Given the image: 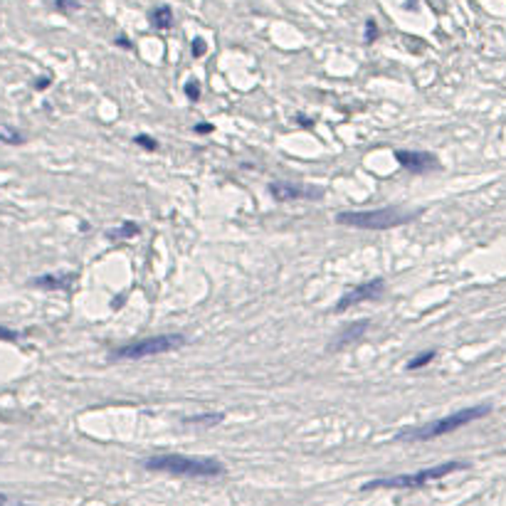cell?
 Returning a JSON list of instances; mask_svg holds the SVG:
<instances>
[{"label":"cell","mask_w":506,"mask_h":506,"mask_svg":"<svg viewBox=\"0 0 506 506\" xmlns=\"http://www.w3.org/2000/svg\"><path fill=\"white\" fill-rule=\"evenodd\" d=\"M489 413H492V405H487V403L474 405V408H464V410H457V413L445 415V418H440V420H433V423H425V425H420V428L400 430V433L395 435V440H398V442H428V440L457 433L459 428L474 423V420L487 418Z\"/></svg>","instance_id":"6da1fadb"},{"label":"cell","mask_w":506,"mask_h":506,"mask_svg":"<svg viewBox=\"0 0 506 506\" xmlns=\"http://www.w3.org/2000/svg\"><path fill=\"white\" fill-rule=\"evenodd\" d=\"M148 472L175 474V477L210 479L225 474V464L213 457H185V454H156L143 462Z\"/></svg>","instance_id":"7a4b0ae2"},{"label":"cell","mask_w":506,"mask_h":506,"mask_svg":"<svg viewBox=\"0 0 506 506\" xmlns=\"http://www.w3.org/2000/svg\"><path fill=\"white\" fill-rule=\"evenodd\" d=\"M418 218V213H408L400 208H378V210H358V213H339L336 223L353 230H393L408 225Z\"/></svg>","instance_id":"3957f363"},{"label":"cell","mask_w":506,"mask_h":506,"mask_svg":"<svg viewBox=\"0 0 506 506\" xmlns=\"http://www.w3.org/2000/svg\"><path fill=\"white\" fill-rule=\"evenodd\" d=\"M467 462H445L437 464V467H428L420 469V472L413 474H398V477H383V479H373V482L363 484V492H370V489H420L425 484H433L437 479L447 477L452 472H459V469H467Z\"/></svg>","instance_id":"277c9868"},{"label":"cell","mask_w":506,"mask_h":506,"mask_svg":"<svg viewBox=\"0 0 506 506\" xmlns=\"http://www.w3.org/2000/svg\"><path fill=\"white\" fill-rule=\"evenodd\" d=\"M180 346H185V336H180V334H161V336L119 346V348L112 351L109 360H141V358H151V355L168 353V351H175L180 348Z\"/></svg>","instance_id":"5b68a950"},{"label":"cell","mask_w":506,"mask_h":506,"mask_svg":"<svg viewBox=\"0 0 506 506\" xmlns=\"http://www.w3.org/2000/svg\"><path fill=\"white\" fill-rule=\"evenodd\" d=\"M385 292V282L383 279H373V282H365V284H358V287L348 289V292L343 294V297L339 299L336 304V312L343 314L348 312V309L358 307V304L363 302H373V299H380Z\"/></svg>","instance_id":"8992f818"},{"label":"cell","mask_w":506,"mask_h":506,"mask_svg":"<svg viewBox=\"0 0 506 506\" xmlns=\"http://www.w3.org/2000/svg\"><path fill=\"white\" fill-rule=\"evenodd\" d=\"M395 161L413 175H425L440 168V161L435 158V153L428 151H395Z\"/></svg>","instance_id":"52a82bcc"},{"label":"cell","mask_w":506,"mask_h":506,"mask_svg":"<svg viewBox=\"0 0 506 506\" xmlns=\"http://www.w3.org/2000/svg\"><path fill=\"white\" fill-rule=\"evenodd\" d=\"M269 193L274 200H319L324 195L322 188H309V185H294V183H269Z\"/></svg>","instance_id":"ba28073f"},{"label":"cell","mask_w":506,"mask_h":506,"mask_svg":"<svg viewBox=\"0 0 506 506\" xmlns=\"http://www.w3.org/2000/svg\"><path fill=\"white\" fill-rule=\"evenodd\" d=\"M368 326H370V322L368 319H360V322H353V324H348L346 329H341V334L336 339L329 343V351H334V353H339V351H346V348H351V346L355 343V341H360L363 339V334L368 331Z\"/></svg>","instance_id":"9c48e42d"},{"label":"cell","mask_w":506,"mask_h":506,"mask_svg":"<svg viewBox=\"0 0 506 506\" xmlns=\"http://www.w3.org/2000/svg\"><path fill=\"white\" fill-rule=\"evenodd\" d=\"M69 282H72V274H42V277L30 279V284L40 289H67Z\"/></svg>","instance_id":"30bf717a"},{"label":"cell","mask_w":506,"mask_h":506,"mask_svg":"<svg viewBox=\"0 0 506 506\" xmlns=\"http://www.w3.org/2000/svg\"><path fill=\"white\" fill-rule=\"evenodd\" d=\"M148 23L156 30H170L173 28V10L168 5H156L148 10Z\"/></svg>","instance_id":"8fae6325"},{"label":"cell","mask_w":506,"mask_h":506,"mask_svg":"<svg viewBox=\"0 0 506 506\" xmlns=\"http://www.w3.org/2000/svg\"><path fill=\"white\" fill-rule=\"evenodd\" d=\"M0 141L8 143V146H23L25 134L18 131L15 126H5V124H0Z\"/></svg>","instance_id":"7c38bea8"},{"label":"cell","mask_w":506,"mask_h":506,"mask_svg":"<svg viewBox=\"0 0 506 506\" xmlns=\"http://www.w3.org/2000/svg\"><path fill=\"white\" fill-rule=\"evenodd\" d=\"M223 420V415H215V413H205V415H188L183 418L185 425H195V428H210V425H218Z\"/></svg>","instance_id":"4fadbf2b"},{"label":"cell","mask_w":506,"mask_h":506,"mask_svg":"<svg viewBox=\"0 0 506 506\" xmlns=\"http://www.w3.org/2000/svg\"><path fill=\"white\" fill-rule=\"evenodd\" d=\"M435 355H437V351H423V353H420V355H415V358H410L405 368H408V370H420V368H425V365H428V363H433Z\"/></svg>","instance_id":"5bb4252c"},{"label":"cell","mask_w":506,"mask_h":506,"mask_svg":"<svg viewBox=\"0 0 506 506\" xmlns=\"http://www.w3.org/2000/svg\"><path fill=\"white\" fill-rule=\"evenodd\" d=\"M134 235H139L136 223H124L119 230H109V237L112 240H129V237H134Z\"/></svg>","instance_id":"9a60e30c"},{"label":"cell","mask_w":506,"mask_h":506,"mask_svg":"<svg viewBox=\"0 0 506 506\" xmlns=\"http://www.w3.org/2000/svg\"><path fill=\"white\" fill-rule=\"evenodd\" d=\"M49 5H52V10H57V13H64V15H69V13H74V10L82 8V3H79V0H49Z\"/></svg>","instance_id":"2e32d148"},{"label":"cell","mask_w":506,"mask_h":506,"mask_svg":"<svg viewBox=\"0 0 506 506\" xmlns=\"http://www.w3.org/2000/svg\"><path fill=\"white\" fill-rule=\"evenodd\" d=\"M363 37H365V42H368V45L378 40V23H375L373 18L365 20V35H363Z\"/></svg>","instance_id":"e0dca14e"},{"label":"cell","mask_w":506,"mask_h":506,"mask_svg":"<svg viewBox=\"0 0 506 506\" xmlns=\"http://www.w3.org/2000/svg\"><path fill=\"white\" fill-rule=\"evenodd\" d=\"M190 52H193V57H203V54L208 52V42H205L203 37H195L193 42H190Z\"/></svg>","instance_id":"ac0fdd59"},{"label":"cell","mask_w":506,"mask_h":506,"mask_svg":"<svg viewBox=\"0 0 506 506\" xmlns=\"http://www.w3.org/2000/svg\"><path fill=\"white\" fill-rule=\"evenodd\" d=\"M185 97H188L190 102H198V99H200V84L195 82V79L185 82Z\"/></svg>","instance_id":"d6986e66"},{"label":"cell","mask_w":506,"mask_h":506,"mask_svg":"<svg viewBox=\"0 0 506 506\" xmlns=\"http://www.w3.org/2000/svg\"><path fill=\"white\" fill-rule=\"evenodd\" d=\"M136 143H139V146H143V148H148V151H156V148H158V143L153 141V139H148L146 134H141V136H136Z\"/></svg>","instance_id":"ffe728a7"},{"label":"cell","mask_w":506,"mask_h":506,"mask_svg":"<svg viewBox=\"0 0 506 506\" xmlns=\"http://www.w3.org/2000/svg\"><path fill=\"white\" fill-rule=\"evenodd\" d=\"M18 339H20V334H18V331H13V329L0 326V341H18Z\"/></svg>","instance_id":"44dd1931"},{"label":"cell","mask_w":506,"mask_h":506,"mask_svg":"<svg viewBox=\"0 0 506 506\" xmlns=\"http://www.w3.org/2000/svg\"><path fill=\"white\" fill-rule=\"evenodd\" d=\"M49 82H52V79H49V77L37 79V82H35V89H45V87H49Z\"/></svg>","instance_id":"7402d4cb"},{"label":"cell","mask_w":506,"mask_h":506,"mask_svg":"<svg viewBox=\"0 0 506 506\" xmlns=\"http://www.w3.org/2000/svg\"><path fill=\"white\" fill-rule=\"evenodd\" d=\"M195 131H198V134H210V131H213V126H210V124H198V126H195Z\"/></svg>","instance_id":"603a6c76"},{"label":"cell","mask_w":506,"mask_h":506,"mask_svg":"<svg viewBox=\"0 0 506 506\" xmlns=\"http://www.w3.org/2000/svg\"><path fill=\"white\" fill-rule=\"evenodd\" d=\"M405 8H408V10H418V0H405Z\"/></svg>","instance_id":"cb8c5ba5"},{"label":"cell","mask_w":506,"mask_h":506,"mask_svg":"<svg viewBox=\"0 0 506 506\" xmlns=\"http://www.w3.org/2000/svg\"><path fill=\"white\" fill-rule=\"evenodd\" d=\"M117 45H122V47H131V42H129V40L126 37H117Z\"/></svg>","instance_id":"d4e9b609"},{"label":"cell","mask_w":506,"mask_h":506,"mask_svg":"<svg viewBox=\"0 0 506 506\" xmlns=\"http://www.w3.org/2000/svg\"><path fill=\"white\" fill-rule=\"evenodd\" d=\"M8 504V497H5V494H0V506H5Z\"/></svg>","instance_id":"484cf974"},{"label":"cell","mask_w":506,"mask_h":506,"mask_svg":"<svg viewBox=\"0 0 506 506\" xmlns=\"http://www.w3.org/2000/svg\"><path fill=\"white\" fill-rule=\"evenodd\" d=\"M18 506H28V504H18Z\"/></svg>","instance_id":"4316f807"}]
</instances>
